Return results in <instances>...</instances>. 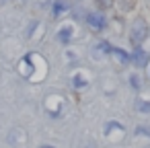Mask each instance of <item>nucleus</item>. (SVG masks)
Here are the masks:
<instances>
[{
	"mask_svg": "<svg viewBox=\"0 0 150 148\" xmlns=\"http://www.w3.org/2000/svg\"><path fill=\"white\" fill-rule=\"evenodd\" d=\"M132 39H134V43H140V41L144 39V29H142V25L138 27V31L134 29V35H132Z\"/></svg>",
	"mask_w": 150,
	"mask_h": 148,
	"instance_id": "nucleus-3",
	"label": "nucleus"
},
{
	"mask_svg": "<svg viewBox=\"0 0 150 148\" xmlns=\"http://www.w3.org/2000/svg\"><path fill=\"white\" fill-rule=\"evenodd\" d=\"M146 54L142 52V50H136V54H134V62H136V66H144L146 64Z\"/></svg>",
	"mask_w": 150,
	"mask_h": 148,
	"instance_id": "nucleus-2",
	"label": "nucleus"
},
{
	"mask_svg": "<svg viewBox=\"0 0 150 148\" xmlns=\"http://www.w3.org/2000/svg\"><path fill=\"white\" fill-rule=\"evenodd\" d=\"M74 84H76V86H82V84H86V82H82V78L76 76V78H74Z\"/></svg>",
	"mask_w": 150,
	"mask_h": 148,
	"instance_id": "nucleus-6",
	"label": "nucleus"
},
{
	"mask_svg": "<svg viewBox=\"0 0 150 148\" xmlns=\"http://www.w3.org/2000/svg\"><path fill=\"white\" fill-rule=\"evenodd\" d=\"M113 52H115V56H117V58H119L121 62H127V56H125L123 52H119V50H113Z\"/></svg>",
	"mask_w": 150,
	"mask_h": 148,
	"instance_id": "nucleus-4",
	"label": "nucleus"
},
{
	"mask_svg": "<svg viewBox=\"0 0 150 148\" xmlns=\"http://www.w3.org/2000/svg\"><path fill=\"white\" fill-rule=\"evenodd\" d=\"M138 109H142V111H150V103H138Z\"/></svg>",
	"mask_w": 150,
	"mask_h": 148,
	"instance_id": "nucleus-5",
	"label": "nucleus"
},
{
	"mask_svg": "<svg viewBox=\"0 0 150 148\" xmlns=\"http://www.w3.org/2000/svg\"><path fill=\"white\" fill-rule=\"evenodd\" d=\"M54 11H56V13H60V11H64V4H62V2H58V4H56V8H54Z\"/></svg>",
	"mask_w": 150,
	"mask_h": 148,
	"instance_id": "nucleus-7",
	"label": "nucleus"
},
{
	"mask_svg": "<svg viewBox=\"0 0 150 148\" xmlns=\"http://www.w3.org/2000/svg\"><path fill=\"white\" fill-rule=\"evenodd\" d=\"M86 23H88V25H91L93 29H103V25H105L103 17H101V15H97V13L88 15V17H86Z\"/></svg>",
	"mask_w": 150,
	"mask_h": 148,
	"instance_id": "nucleus-1",
	"label": "nucleus"
},
{
	"mask_svg": "<svg viewBox=\"0 0 150 148\" xmlns=\"http://www.w3.org/2000/svg\"><path fill=\"white\" fill-rule=\"evenodd\" d=\"M132 84H134V86H136V89H138V86H140V80H138V78H136V76H132Z\"/></svg>",
	"mask_w": 150,
	"mask_h": 148,
	"instance_id": "nucleus-8",
	"label": "nucleus"
}]
</instances>
